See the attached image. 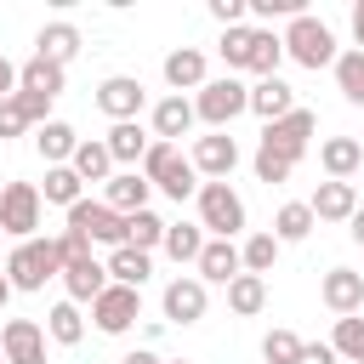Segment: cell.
Listing matches in <instances>:
<instances>
[{"label":"cell","mask_w":364,"mask_h":364,"mask_svg":"<svg viewBox=\"0 0 364 364\" xmlns=\"http://www.w3.org/2000/svg\"><path fill=\"white\" fill-rule=\"evenodd\" d=\"M6 279H11V290H46L51 279H63V250H57V239H46V233H34V239H23V245H11V256H6Z\"/></svg>","instance_id":"cell-1"},{"label":"cell","mask_w":364,"mask_h":364,"mask_svg":"<svg viewBox=\"0 0 364 364\" xmlns=\"http://www.w3.org/2000/svg\"><path fill=\"white\" fill-rule=\"evenodd\" d=\"M142 176H148V188L171 193L176 205H182L188 193H199V171L188 165V154H182L176 142H148V154H142Z\"/></svg>","instance_id":"cell-2"},{"label":"cell","mask_w":364,"mask_h":364,"mask_svg":"<svg viewBox=\"0 0 364 364\" xmlns=\"http://www.w3.org/2000/svg\"><path fill=\"white\" fill-rule=\"evenodd\" d=\"M279 40H284V57H296L301 68H330V63H336V34H330V23L313 17V11L290 17Z\"/></svg>","instance_id":"cell-3"},{"label":"cell","mask_w":364,"mask_h":364,"mask_svg":"<svg viewBox=\"0 0 364 364\" xmlns=\"http://www.w3.org/2000/svg\"><path fill=\"white\" fill-rule=\"evenodd\" d=\"M239 114H250V85H239L233 74L199 85V97H193V119H205L210 131H228Z\"/></svg>","instance_id":"cell-4"},{"label":"cell","mask_w":364,"mask_h":364,"mask_svg":"<svg viewBox=\"0 0 364 364\" xmlns=\"http://www.w3.org/2000/svg\"><path fill=\"white\" fill-rule=\"evenodd\" d=\"M199 228L210 239H239L245 233V199L228 188V182H199Z\"/></svg>","instance_id":"cell-5"},{"label":"cell","mask_w":364,"mask_h":364,"mask_svg":"<svg viewBox=\"0 0 364 364\" xmlns=\"http://www.w3.org/2000/svg\"><path fill=\"white\" fill-rule=\"evenodd\" d=\"M313 131H318V114H313V108H296V114L262 125V154H273V159H284V165H301Z\"/></svg>","instance_id":"cell-6"},{"label":"cell","mask_w":364,"mask_h":364,"mask_svg":"<svg viewBox=\"0 0 364 364\" xmlns=\"http://www.w3.org/2000/svg\"><path fill=\"white\" fill-rule=\"evenodd\" d=\"M40 188L34 182H6L0 188V233H11L17 245L23 239H34V228H40Z\"/></svg>","instance_id":"cell-7"},{"label":"cell","mask_w":364,"mask_h":364,"mask_svg":"<svg viewBox=\"0 0 364 364\" xmlns=\"http://www.w3.org/2000/svg\"><path fill=\"white\" fill-rule=\"evenodd\" d=\"M68 233L119 250V245H125V216H114L102 199H80V205H68Z\"/></svg>","instance_id":"cell-8"},{"label":"cell","mask_w":364,"mask_h":364,"mask_svg":"<svg viewBox=\"0 0 364 364\" xmlns=\"http://www.w3.org/2000/svg\"><path fill=\"white\" fill-rule=\"evenodd\" d=\"M142 318V290H125V284H108L97 301H91V324L102 336H125L131 324Z\"/></svg>","instance_id":"cell-9"},{"label":"cell","mask_w":364,"mask_h":364,"mask_svg":"<svg viewBox=\"0 0 364 364\" xmlns=\"http://www.w3.org/2000/svg\"><path fill=\"white\" fill-rule=\"evenodd\" d=\"M142 102H148V91H142V80H136V74H108V80L97 85V108H102L114 125L136 119V114H142Z\"/></svg>","instance_id":"cell-10"},{"label":"cell","mask_w":364,"mask_h":364,"mask_svg":"<svg viewBox=\"0 0 364 364\" xmlns=\"http://www.w3.org/2000/svg\"><path fill=\"white\" fill-rule=\"evenodd\" d=\"M188 165H193L199 176H210V182H228V176H233V165H239V142H233L228 131L193 136V154H188Z\"/></svg>","instance_id":"cell-11"},{"label":"cell","mask_w":364,"mask_h":364,"mask_svg":"<svg viewBox=\"0 0 364 364\" xmlns=\"http://www.w3.org/2000/svg\"><path fill=\"white\" fill-rule=\"evenodd\" d=\"M0 358H6V364H46V324H34V318H6V324H0Z\"/></svg>","instance_id":"cell-12"},{"label":"cell","mask_w":364,"mask_h":364,"mask_svg":"<svg viewBox=\"0 0 364 364\" xmlns=\"http://www.w3.org/2000/svg\"><path fill=\"white\" fill-rule=\"evenodd\" d=\"M159 307H165V324H199V318H205V307H210V296H205V284H199L193 273H182V279H171V284H165Z\"/></svg>","instance_id":"cell-13"},{"label":"cell","mask_w":364,"mask_h":364,"mask_svg":"<svg viewBox=\"0 0 364 364\" xmlns=\"http://www.w3.org/2000/svg\"><path fill=\"white\" fill-rule=\"evenodd\" d=\"M148 176L142 171H114L108 182H102V205L114 210V216H136V210H148Z\"/></svg>","instance_id":"cell-14"},{"label":"cell","mask_w":364,"mask_h":364,"mask_svg":"<svg viewBox=\"0 0 364 364\" xmlns=\"http://www.w3.org/2000/svg\"><path fill=\"white\" fill-rule=\"evenodd\" d=\"M199 273V284H233L245 267H239V245L233 239H205V250H199V262H193Z\"/></svg>","instance_id":"cell-15"},{"label":"cell","mask_w":364,"mask_h":364,"mask_svg":"<svg viewBox=\"0 0 364 364\" xmlns=\"http://www.w3.org/2000/svg\"><path fill=\"white\" fill-rule=\"evenodd\" d=\"M318 296H324V307H330L336 318H347V313L364 307V273H353V267H330L324 284H318Z\"/></svg>","instance_id":"cell-16"},{"label":"cell","mask_w":364,"mask_h":364,"mask_svg":"<svg viewBox=\"0 0 364 364\" xmlns=\"http://www.w3.org/2000/svg\"><path fill=\"white\" fill-rule=\"evenodd\" d=\"M63 284H68V301H74V307H85V301H97V296L108 290V267H102L97 256L63 262Z\"/></svg>","instance_id":"cell-17"},{"label":"cell","mask_w":364,"mask_h":364,"mask_svg":"<svg viewBox=\"0 0 364 364\" xmlns=\"http://www.w3.org/2000/svg\"><path fill=\"white\" fill-rule=\"evenodd\" d=\"M296 108H301V102H296V91H290L279 74L250 85V114H256L262 125H273V119H284V114H296Z\"/></svg>","instance_id":"cell-18"},{"label":"cell","mask_w":364,"mask_h":364,"mask_svg":"<svg viewBox=\"0 0 364 364\" xmlns=\"http://www.w3.org/2000/svg\"><path fill=\"white\" fill-rule=\"evenodd\" d=\"M108 284H125V290H142L148 279H154V256L148 250H136V245H119V250H108Z\"/></svg>","instance_id":"cell-19"},{"label":"cell","mask_w":364,"mask_h":364,"mask_svg":"<svg viewBox=\"0 0 364 364\" xmlns=\"http://www.w3.org/2000/svg\"><path fill=\"white\" fill-rule=\"evenodd\" d=\"M188 131H193V102L176 97V91L159 97V102H154V142H182Z\"/></svg>","instance_id":"cell-20"},{"label":"cell","mask_w":364,"mask_h":364,"mask_svg":"<svg viewBox=\"0 0 364 364\" xmlns=\"http://www.w3.org/2000/svg\"><path fill=\"white\" fill-rule=\"evenodd\" d=\"M318 165L330 171V182H353V176H358V165H364L358 136H324V142H318Z\"/></svg>","instance_id":"cell-21"},{"label":"cell","mask_w":364,"mask_h":364,"mask_svg":"<svg viewBox=\"0 0 364 364\" xmlns=\"http://www.w3.org/2000/svg\"><path fill=\"white\" fill-rule=\"evenodd\" d=\"M307 210H313V222H347L358 210V188L353 182H318V193L307 199Z\"/></svg>","instance_id":"cell-22"},{"label":"cell","mask_w":364,"mask_h":364,"mask_svg":"<svg viewBox=\"0 0 364 364\" xmlns=\"http://www.w3.org/2000/svg\"><path fill=\"white\" fill-rule=\"evenodd\" d=\"M34 57H46V63L68 68V63L80 57V28H74V23H46V28L34 34Z\"/></svg>","instance_id":"cell-23"},{"label":"cell","mask_w":364,"mask_h":364,"mask_svg":"<svg viewBox=\"0 0 364 364\" xmlns=\"http://www.w3.org/2000/svg\"><path fill=\"white\" fill-rule=\"evenodd\" d=\"M165 85L182 97V91H199L205 85V51L199 46H176L171 57H165Z\"/></svg>","instance_id":"cell-24"},{"label":"cell","mask_w":364,"mask_h":364,"mask_svg":"<svg viewBox=\"0 0 364 364\" xmlns=\"http://www.w3.org/2000/svg\"><path fill=\"white\" fill-rule=\"evenodd\" d=\"M34 148H40L46 165H68L74 148H80V136H74L68 119H46V125H34Z\"/></svg>","instance_id":"cell-25"},{"label":"cell","mask_w":364,"mask_h":364,"mask_svg":"<svg viewBox=\"0 0 364 364\" xmlns=\"http://www.w3.org/2000/svg\"><path fill=\"white\" fill-rule=\"evenodd\" d=\"M63 80H68V68H57V63H46V57H28L23 68H17V91H34V97H63Z\"/></svg>","instance_id":"cell-26"},{"label":"cell","mask_w":364,"mask_h":364,"mask_svg":"<svg viewBox=\"0 0 364 364\" xmlns=\"http://www.w3.org/2000/svg\"><path fill=\"white\" fill-rule=\"evenodd\" d=\"M102 148H108L114 165H142V154H148V131H142L136 119H125V125H114V131L102 136Z\"/></svg>","instance_id":"cell-27"},{"label":"cell","mask_w":364,"mask_h":364,"mask_svg":"<svg viewBox=\"0 0 364 364\" xmlns=\"http://www.w3.org/2000/svg\"><path fill=\"white\" fill-rule=\"evenodd\" d=\"M279 63H284V40H279L273 28H250V68H245V74L273 80V74H279Z\"/></svg>","instance_id":"cell-28"},{"label":"cell","mask_w":364,"mask_h":364,"mask_svg":"<svg viewBox=\"0 0 364 364\" xmlns=\"http://www.w3.org/2000/svg\"><path fill=\"white\" fill-rule=\"evenodd\" d=\"M176 267L182 262H199V250H205V228L199 222H165V245H159Z\"/></svg>","instance_id":"cell-29"},{"label":"cell","mask_w":364,"mask_h":364,"mask_svg":"<svg viewBox=\"0 0 364 364\" xmlns=\"http://www.w3.org/2000/svg\"><path fill=\"white\" fill-rule=\"evenodd\" d=\"M313 228H318V222H313L307 199H290V205H279V216H273V239H279V245H301Z\"/></svg>","instance_id":"cell-30"},{"label":"cell","mask_w":364,"mask_h":364,"mask_svg":"<svg viewBox=\"0 0 364 364\" xmlns=\"http://www.w3.org/2000/svg\"><path fill=\"white\" fill-rule=\"evenodd\" d=\"M80 336H85V313H80L74 301H57V307L46 313V341H57V347H80Z\"/></svg>","instance_id":"cell-31"},{"label":"cell","mask_w":364,"mask_h":364,"mask_svg":"<svg viewBox=\"0 0 364 364\" xmlns=\"http://www.w3.org/2000/svg\"><path fill=\"white\" fill-rule=\"evenodd\" d=\"M336 91L353 102V108H364V51L353 46V51H336Z\"/></svg>","instance_id":"cell-32"},{"label":"cell","mask_w":364,"mask_h":364,"mask_svg":"<svg viewBox=\"0 0 364 364\" xmlns=\"http://www.w3.org/2000/svg\"><path fill=\"white\" fill-rule=\"evenodd\" d=\"M228 307H233L239 318H256V313L267 307V279H256V273H239V279L228 284Z\"/></svg>","instance_id":"cell-33"},{"label":"cell","mask_w":364,"mask_h":364,"mask_svg":"<svg viewBox=\"0 0 364 364\" xmlns=\"http://www.w3.org/2000/svg\"><path fill=\"white\" fill-rule=\"evenodd\" d=\"M68 171H74L80 182H108V176H114V159H108L102 142H80L74 159H68Z\"/></svg>","instance_id":"cell-34"},{"label":"cell","mask_w":364,"mask_h":364,"mask_svg":"<svg viewBox=\"0 0 364 364\" xmlns=\"http://www.w3.org/2000/svg\"><path fill=\"white\" fill-rule=\"evenodd\" d=\"M80 188H85V182H80V176H74L68 165H46V188H40V199H46V205H63V210H68V205H80V199H85Z\"/></svg>","instance_id":"cell-35"},{"label":"cell","mask_w":364,"mask_h":364,"mask_svg":"<svg viewBox=\"0 0 364 364\" xmlns=\"http://www.w3.org/2000/svg\"><path fill=\"white\" fill-rule=\"evenodd\" d=\"M279 250H284V245H279L273 233H250V239L239 245V267L262 279V273H273V262H279Z\"/></svg>","instance_id":"cell-36"},{"label":"cell","mask_w":364,"mask_h":364,"mask_svg":"<svg viewBox=\"0 0 364 364\" xmlns=\"http://www.w3.org/2000/svg\"><path fill=\"white\" fill-rule=\"evenodd\" d=\"M330 353H336V358H347V364H364V318H358V313H347V318H336V336H330Z\"/></svg>","instance_id":"cell-37"},{"label":"cell","mask_w":364,"mask_h":364,"mask_svg":"<svg viewBox=\"0 0 364 364\" xmlns=\"http://www.w3.org/2000/svg\"><path fill=\"white\" fill-rule=\"evenodd\" d=\"M125 245H136V250H159L165 245V222L154 216V210H136V216H125Z\"/></svg>","instance_id":"cell-38"},{"label":"cell","mask_w":364,"mask_h":364,"mask_svg":"<svg viewBox=\"0 0 364 364\" xmlns=\"http://www.w3.org/2000/svg\"><path fill=\"white\" fill-rule=\"evenodd\" d=\"M296 353H301V336L296 330H267V341H262V358L267 364H296Z\"/></svg>","instance_id":"cell-39"},{"label":"cell","mask_w":364,"mask_h":364,"mask_svg":"<svg viewBox=\"0 0 364 364\" xmlns=\"http://www.w3.org/2000/svg\"><path fill=\"white\" fill-rule=\"evenodd\" d=\"M216 51H222V63H228V68H250V28H245V23H239V28H228Z\"/></svg>","instance_id":"cell-40"},{"label":"cell","mask_w":364,"mask_h":364,"mask_svg":"<svg viewBox=\"0 0 364 364\" xmlns=\"http://www.w3.org/2000/svg\"><path fill=\"white\" fill-rule=\"evenodd\" d=\"M245 11L262 17V23H273V17H301L307 0H245Z\"/></svg>","instance_id":"cell-41"},{"label":"cell","mask_w":364,"mask_h":364,"mask_svg":"<svg viewBox=\"0 0 364 364\" xmlns=\"http://www.w3.org/2000/svg\"><path fill=\"white\" fill-rule=\"evenodd\" d=\"M11 102L23 108V119H28V125H46V119H51V97H34V91H11Z\"/></svg>","instance_id":"cell-42"},{"label":"cell","mask_w":364,"mask_h":364,"mask_svg":"<svg viewBox=\"0 0 364 364\" xmlns=\"http://www.w3.org/2000/svg\"><path fill=\"white\" fill-rule=\"evenodd\" d=\"M250 165H256V182H267V188H273V182H290V171H296V165H284V159H273V154H262V148H256Z\"/></svg>","instance_id":"cell-43"},{"label":"cell","mask_w":364,"mask_h":364,"mask_svg":"<svg viewBox=\"0 0 364 364\" xmlns=\"http://www.w3.org/2000/svg\"><path fill=\"white\" fill-rule=\"evenodd\" d=\"M23 131H34V125H28V119H23V108L6 97V102H0V142H11V136H23Z\"/></svg>","instance_id":"cell-44"},{"label":"cell","mask_w":364,"mask_h":364,"mask_svg":"<svg viewBox=\"0 0 364 364\" xmlns=\"http://www.w3.org/2000/svg\"><path fill=\"white\" fill-rule=\"evenodd\" d=\"M210 17H216L222 28H239L250 11H245V0H210Z\"/></svg>","instance_id":"cell-45"},{"label":"cell","mask_w":364,"mask_h":364,"mask_svg":"<svg viewBox=\"0 0 364 364\" xmlns=\"http://www.w3.org/2000/svg\"><path fill=\"white\" fill-rule=\"evenodd\" d=\"M296 364H341V358L330 353V341H301V353H296Z\"/></svg>","instance_id":"cell-46"},{"label":"cell","mask_w":364,"mask_h":364,"mask_svg":"<svg viewBox=\"0 0 364 364\" xmlns=\"http://www.w3.org/2000/svg\"><path fill=\"white\" fill-rule=\"evenodd\" d=\"M11 91H17V63H6V57H0V102H6Z\"/></svg>","instance_id":"cell-47"},{"label":"cell","mask_w":364,"mask_h":364,"mask_svg":"<svg viewBox=\"0 0 364 364\" xmlns=\"http://www.w3.org/2000/svg\"><path fill=\"white\" fill-rule=\"evenodd\" d=\"M347 233H353V245H364V205L347 216Z\"/></svg>","instance_id":"cell-48"},{"label":"cell","mask_w":364,"mask_h":364,"mask_svg":"<svg viewBox=\"0 0 364 364\" xmlns=\"http://www.w3.org/2000/svg\"><path fill=\"white\" fill-rule=\"evenodd\" d=\"M119 364H165V358H154V353H148V347H136V353H125V358H119Z\"/></svg>","instance_id":"cell-49"},{"label":"cell","mask_w":364,"mask_h":364,"mask_svg":"<svg viewBox=\"0 0 364 364\" xmlns=\"http://www.w3.org/2000/svg\"><path fill=\"white\" fill-rule=\"evenodd\" d=\"M353 40H358V51H364V0L353 6Z\"/></svg>","instance_id":"cell-50"},{"label":"cell","mask_w":364,"mask_h":364,"mask_svg":"<svg viewBox=\"0 0 364 364\" xmlns=\"http://www.w3.org/2000/svg\"><path fill=\"white\" fill-rule=\"evenodd\" d=\"M11 301V279H6V267H0V307Z\"/></svg>","instance_id":"cell-51"},{"label":"cell","mask_w":364,"mask_h":364,"mask_svg":"<svg viewBox=\"0 0 364 364\" xmlns=\"http://www.w3.org/2000/svg\"><path fill=\"white\" fill-rule=\"evenodd\" d=\"M165 364H188V358H165Z\"/></svg>","instance_id":"cell-52"},{"label":"cell","mask_w":364,"mask_h":364,"mask_svg":"<svg viewBox=\"0 0 364 364\" xmlns=\"http://www.w3.org/2000/svg\"><path fill=\"white\" fill-rule=\"evenodd\" d=\"M0 239H6V233H0Z\"/></svg>","instance_id":"cell-53"},{"label":"cell","mask_w":364,"mask_h":364,"mask_svg":"<svg viewBox=\"0 0 364 364\" xmlns=\"http://www.w3.org/2000/svg\"><path fill=\"white\" fill-rule=\"evenodd\" d=\"M0 364H6V358H0Z\"/></svg>","instance_id":"cell-54"}]
</instances>
